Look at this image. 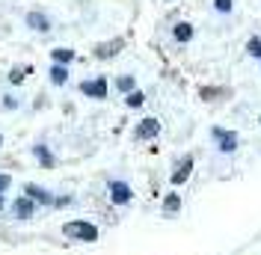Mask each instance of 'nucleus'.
Returning a JSON list of instances; mask_svg holds the SVG:
<instances>
[{
	"instance_id": "1",
	"label": "nucleus",
	"mask_w": 261,
	"mask_h": 255,
	"mask_svg": "<svg viewBox=\"0 0 261 255\" xmlns=\"http://www.w3.org/2000/svg\"><path fill=\"white\" fill-rule=\"evenodd\" d=\"M65 235H68V238H81V240H95L98 238V232L89 223H68L65 225Z\"/></svg>"
},
{
	"instance_id": "2",
	"label": "nucleus",
	"mask_w": 261,
	"mask_h": 255,
	"mask_svg": "<svg viewBox=\"0 0 261 255\" xmlns=\"http://www.w3.org/2000/svg\"><path fill=\"white\" fill-rule=\"evenodd\" d=\"M83 92H86V95H95V98H104V95H107V83H104V80L83 83Z\"/></svg>"
},
{
	"instance_id": "3",
	"label": "nucleus",
	"mask_w": 261,
	"mask_h": 255,
	"mask_svg": "<svg viewBox=\"0 0 261 255\" xmlns=\"http://www.w3.org/2000/svg\"><path fill=\"white\" fill-rule=\"evenodd\" d=\"M214 137H220V140H223V145H220L223 151H231V148L238 145V140H234L231 134H226V131H214Z\"/></svg>"
},
{
	"instance_id": "4",
	"label": "nucleus",
	"mask_w": 261,
	"mask_h": 255,
	"mask_svg": "<svg viewBox=\"0 0 261 255\" xmlns=\"http://www.w3.org/2000/svg\"><path fill=\"white\" fill-rule=\"evenodd\" d=\"M110 190H113V199H116V202H128V199H130V190L125 187V184H113Z\"/></svg>"
},
{
	"instance_id": "5",
	"label": "nucleus",
	"mask_w": 261,
	"mask_h": 255,
	"mask_svg": "<svg viewBox=\"0 0 261 255\" xmlns=\"http://www.w3.org/2000/svg\"><path fill=\"white\" fill-rule=\"evenodd\" d=\"M190 36H193V30H190L187 24H178V27H175V39H178V42H187Z\"/></svg>"
},
{
	"instance_id": "6",
	"label": "nucleus",
	"mask_w": 261,
	"mask_h": 255,
	"mask_svg": "<svg viewBox=\"0 0 261 255\" xmlns=\"http://www.w3.org/2000/svg\"><path fill=\"white\" fill-rule=\"evenodd\" d=\"M154 134H158V122H151V119H148L146 125L140 128V137H154Z\"/></svg>"
},
{
	"instance_id": "7",
	"label": "nucleus",
	"mask_w": 261,
	"mask_h": 255,
	"mask_svg": "<svg viewBox=\"0 0 261 255\" xmlns=\"http://www.w3.org/2000/svg\"><path fill=\"white\" fill-rule=\"evenodd\" d=\"M27 21H30L33 27H36V30H48V21H45L42 15H36V12H33V15L27 18Z\"/></svg>"
},
{
	"instance_id": "8",
	"label": "nucleus",
	"mask_w": 261,
	"mask_h": 255,
	"mask_svg": "<svg viewBox=\"0 0 261 255\" xmlns=\"http://www.w3.org/2000/svg\"><path fill=\"white\" fill-rule=\"evenodd\" d=\"M190 166H193V163H190V160H184V166H181L178 172H175V184H181V181L187 178V172H190Z\"/></svg>"
},
{
	"instance_id": "9",
	"label": "nucleus",
	"mask_w": 261,
	"mask_h": 255,
	"mask_svg": "<svg viewBox=\"0 0 261 255\" xmlns=\"http://www.w3.org/2000/svg\"><path fill=\"white\" fill-rule=\"evenodd\" d=\"M54 57H57L60 63H68V60H71L74 54H71V50H54Z\"/></svg>"
},
{
	"instance_id": "10",
	"label": "nucleus",
	"mask_w": 261,
	"mask_h": 255,
	"mask_svg": "<svg viewBox=\"0 0 261 255\" xmlns=\"http://www.w3.org/2000/svg\"><path fill=\"white\" fill-rule=\"evenodd\" d=\"M50 74H54V83H63V80H65V71L60 68V65H57V68H54Z\"/></svg>"
},
{
	"instance_id": "11",
	"label": "nucleus",
	"mask_w": 261,
	"mask_h": 255,
	"mask_svg": "<svg viewBox=\"0 0 261 255\" xmlns=\"http://www.w3.org/2000/svg\"><path fill=\"white\" fill-rule=\"evenodd\" d=\"M128 104H130V107H140V104H143V95H140V92H134V95L128 98Z\"/></svg>"
},
{
	"instance_id": "12",
	"label": "nucleus",
	"mask_w": 261,
	"mask_h": 255,
	"mask_svg": "<svg viewBox=\"0 0 261 255\" xmlns=\"http://www.w3.org/2000/svg\"><path fill=\"white\" fill-rule=\"evenodd\" d=\"M249 50H252L255 57H261V42H258V39H252V42H249Z\"/></svg>"
},
{
	"instance_id": "13",
	"label": "nucleus",
	"mask_w": 261,
	"mask_h": 255,
	"mask_svg": "<svg viewBox=\"0 0 261 255\" xmlns=\"http://www.w3.org/2000/svg\"><path fill=\"white\" fill-rule=\"evenodd\" d=\"M30 211V202H18L15 205V214H27Z\"/></svg>"
},
{
	"instance_id": "14",
	"label": "nucleus",
	"mask_w": 261,
	"mask_h": 255,
	"mask_svg": "<svg viewBox=\"0 0 261 255\" xmlns=\"http://www.w3.org/2000/svg\"><path fill=\"white\" fill-rule=\"evenodd\" d=\"M217 6H220L223 12H228V9H231V3H228V0H217Z\"/></svg>"
},
{
	"instance_id": "15",
	"label": "nucleus",
	"mask_w": 261,
	"mask_h": 255,
	"mask_svg": "<svg viewBox=\"0 0 261 255\" xmlns=\"http://www.w3.org/2000/svg\"><path fill=\"white\" fill-rule=\"evenodd\" d=\"M6 184H9V178H0V190H3V187H6Z\"/></svg>"
}]
</instances>
